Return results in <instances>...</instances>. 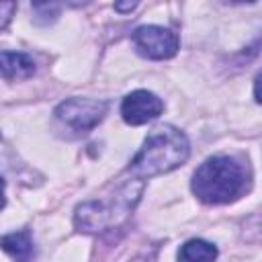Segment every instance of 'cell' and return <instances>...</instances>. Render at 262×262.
I'll return each instance as SVG.
<instances>
[{
  "label": "cell",
  "instance_id": "6da1fadb",
  "mask_svg": "<svg viewBox=\"0 0 262 262\" xmlns=\"http://www.w3.org/2000/svg\"><path fill=\"white\" fill-rule=\"evenodd\" d=\"M190 145L186 135L174 125H160L151 129L141 145V149L131 160L127 172L135 178H151L176 170L188 160Z\"/></svg>",
  "mask_w": 262,
  "mask_h": 262
},
{
  "label": "cell",
  "instance_id": "7a4b0ae2",
  "mask_svg": "<svg viewBox=\"0 0 262 262\" xmlns=\"http://www.w3.org/2000/svg\"><path fill=\"white\" fill-rule=\"evenodd\" d=\"M248 186L244 166L231 156H213L205 160L192 174V192L207 205H223L235 201Z\"/></svg>",
  "mask_w": 262,
  "mask_h": 262
},
{
  "label": "cell",
  "instance_id": "3957f363",
  "mask_svg": "<svg viewBox=\"0 0 262 262\" xmlns=\"http://www.w3.org/2000/svg\"><path fill=\"white\" fill-rule=\"evenodd\" d=\"M143 190L141 180H129L123 184L108 201H86L76 207V227L86 233L104 231L117 223H121L135 207Z\"/></svg>",
  "mask_w": 262,
  "mask_h": 262
},
{
  "label": "cell",
  "instance_id": "277c9868",
  "mask_svg": "<svg viewBox=\"0 0 262 262\" xmlns=\"http://www.w3.org/2000/svg\"><path fill=\"white\" fill-rule=\"evenodd\" d=\"M53 115H55V119L59 123H63L72 131L86 133V131L94 129L104 119L106 102L104 100H96V98L74 96V98H66L63 102H59Z\"/></svg>",
  "mask_w": 262,
  "mask_h": 262
},
{
  "label": "cell",
  "instance_id": "5b68a950",
  "mask_svg": "<svg viewBox=\"0 0 262 262\" xmlns=\"http://www.w3.org/2000/svg\"><path fill=\"white\" fill-rule=\"evenodd\" d=\"M133 45L139 55L149 57V59H170L176 55L180 41L178 35L166 27L158 25H143L137 27L131 35Z\"/></svg>",
  "mask_w": 262,
  "mask_h": 262
},
{
  "label": "cell",
  "instance_id": "8992f818",
  "mask_svg": "<svg viewBox=\"0 0 262 262\" xmlns=\"http://www.w3.org/2000/svg\"><path fill=\"white\" fill-rule=\"evenodd\" d=\"M164 111V100L149 90H133L121 102V117L127 125H145L158 119Z\"/></svg>",
  "mask_w": 262,
  "mask_h": 262
},
{
  "label": "cell",
  "instance_id": "52a82bcc",
  "mask_svg": "<svg viewBox=\"0 0 262 262\" xmlns=\"http://www.w3.org/2000/svg\"><path fill=\"white\" fill-rule=\"evenodd\" d=\"M35 74V59L23 51H0V76L6 80H25Z\"/></svg>",
  "mask_w": 262,
  "mask_h": 262
},
{
  "label": "cell",
  "instance_id": "ba28073f",
  "mask_svg": "<svg viewBox=\"0 0 262 262\" xmlns=\"http://www.w3.org/2000/svg\"><path fill=\"white\" fill-rule=\"evenodd\" d=\"M0 248L14 260V262H31L35 256V246L29 231H10L0 237Z\"/></svg>",
  "mask_w": 262,
  "mask_h": 262
},
{
  "label": "cell",
  "instance_id": "9c48e42d",
  "mask_svg": "<svg viewBox=\"0 0 262 262\" xmlns=\"http://www.w3.org/2000/svg\"><path fill=\"white\" fill-rule=\"evenodd\" d=\"M217 248L205 239H188L178 250V262H215Z\"/></svg>",
  "mask_w": 262,
  "mask_h": 262
},
{
  "label": "cell",
  "instance_id": "30bf717a",
  "mask_svg": "<svg viewBox=\"0 0 262 262\" xmlns=\"http://www.w3.org/2000/svg\"><path fill=\"white\" fill-rule=\"evenodd\" d=\"M16 10L14 2H0V29H4L12 16V12Z\"/></svg>",
  "mask_w": 262,
  "mask_h": 262
},
{
  "label": "cell",
  "instance_id": "8fae6325",
  "mask_svg": "<svg viewBox=\"0 0 262 262\" xmlns=\"http://www.w3.org/2000/svg\"><path fill=\"white\" fill-rule=\"evenodd\" d=\"M135 6H137V2H127V4L117 2V4H115V10H119V12H129V10H133Z\"/></svg>",
  "mask_w": 262,
  "mask_h": 262
},
{
  "label": "cell",
  "instance_id": "7c38bea8",
  "mask_svg": "<svg viewBox=\"0 0 262 262\" xmlns=\"http://www.w3.org/2000/svg\"><path fill=\"white\" fill-rule=\"evenodd\" d=\"M4 188H6V182H4V178L0 176V209H4V205H6V194H4Z\"/></svg>",
  "mask_w": 262,
  "mask_h": 262
}]
</instances>
